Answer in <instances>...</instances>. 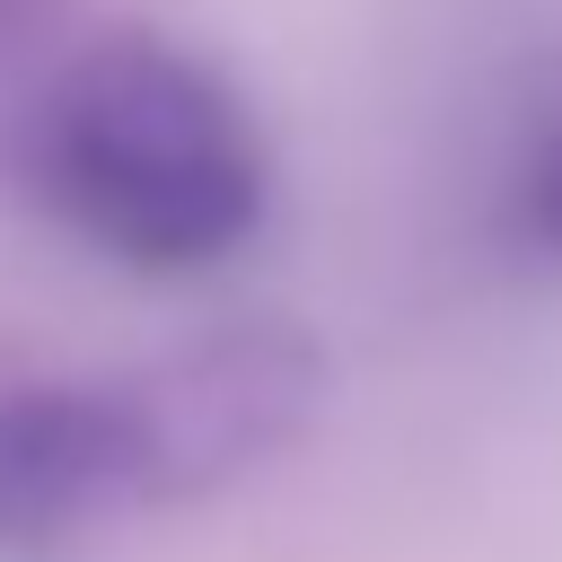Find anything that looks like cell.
I'll return each instance as SVG.
<instances>
[{
    "label": "cell",
    "mask_w": 562,
    "mask_h": 562,
    "mask_svg": "<svg viewBox=\"0 0 562 562\" xmlns=\"http://www.w3.org/2000/svg\"><path fill=\"white\" fill-rule=\"evenodd\" d=\"M26 158L53 211L140 272H202L237 255L272 193L237 88L158 35H114L61 61L35 97Z\"/></svg>",
    "instance_id": "obj_1"
},
{
    "label": "cell",
    "mask_w": 562,
    "mask_h": 562,
    "mask_svg": "<svg viewBox=\"0 0 562 562\" xmlns=\"http://www.w3.org/2000/svg\"><path fill=\"white\" fill-rule=\"evenodd\" d=\"M316 386H325V360L290 325H228V334H202L176 360L140 369L132 413H140L158 501H202V492L255 474L263 457H281L307 430Z\"/></svg>",
    "instance_id": "obj_2"
},
{
    "label": "cell",
    "mask_w": 562,
    "mask_h": 562,
    "mask_svg": "<svg viewBox=\"0 0 562 562\" xmlns=\"http://www.w3.org/2000/svg\"><path fill=\"white\" fill-rule=\"evenodd\" d=\"M149 501H158V483H149L132 378L0 395V544L9 553L97 536Z\"/></svg>",
    "instance_id": "obj_3"
},
{
    "label": "cell",
    "mask_w": 562,
    "mask_h": 562,
    "mask_svg": "<svg viewBox=\"0 0 562 562\" xmlns=\"http://www.w3.org/2000/svg\"><path fill=\"white\" fill-rule=\"evenodd\" d=\"M483 237L509 272L562 281V53H544L509 105L492 114L483 149Z\"/></svg>",
    "instance_id": "obj_4"
}]
</instances>
